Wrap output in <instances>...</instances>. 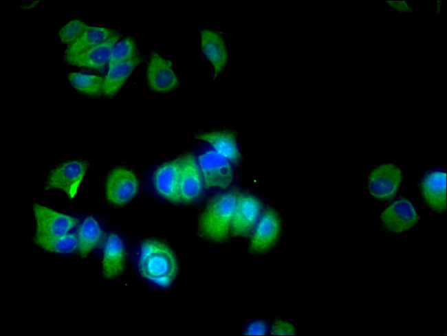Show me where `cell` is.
Masks as SVG:
<instances>
[{
  "label": "cell",
  "mask_w": 447,
  "mask_h": 336,
  "mask_svg": "<svg viewBox=\"0 0 447 336\" xmlns=\"http://www.w3.org/2000/svg\"><path fill=\"white\" fill-rule=\"evenodd\" d=\"M138 268L143 278L164 289L172 285L178 273L177 261L173 251L155 239H146L141 243Z\"/></svg>",
  "instance_id": "cell-1"
},
{
  "label": "cell",
  "mask_w": 447,
  "mask_h": 336,
  "mask_svg": "<svg viewBox=\"0 0 447 336\" xmlns=\"http://www.w3.org/2000/svg\"><path fill=\"white\" fill-rule=\"evenodd\" d=\"M235 191L217 194L208 203L198 221V233L213 243L225 241L230 232V225L238 197Z\"/></svg>",
  "instance_id": "cell-2"
},
{
  "label": "cell",
  "mask_w": 447,
  "mask_h": 336,
  "mask_svg": "<svg viewBox=\"0 0 447 336\" xmlns=\"http://www.w3.org/2000/svg\"><path fill=\"white\" fill-rule=\"evenodd\" d=\"M88 167V161L83 159H74L61 164L50 172L44 189L61 190L69 199H74L78 193Z\"/></svg>",
  "instance_id": "cell-3"
},
{
  "label": "cell",
  "mask_w": 447,
  "mask_h": 336,
  "mask_svg": "<svg viewBox=\"0 0 447 336\" xmlns=\"http://www.w3.org/2000/svg\"><path fill=\"white\" fill-rule=\"evenodd\" d=\"M139 182L135 172L125 167H117L108 174L105 181L107 201L116 206H122L138 193Z\"/></svg>",
  "instance_id": "cell-4"
},
{
  "label": "cell",
  "mask_w": 447,
  "mask_h": 336,
  "mask_svg": "<svg viewBox=\"0 0 447 336\" xmlns=\"http://www.w3.org/2000/svg\"><path fill=\"white\" fill-rule=\"evenodd\" d=\"M202 180L207 188H226L233 179L230 162L213 150L198 156Z\"/></svg>",
  "instance_id": "cell-5"
},
{
  "label": "cell",
  "mask_w": 447,
  "mask_h": 336,
  "mask_svg": "<svg viewBox=\"0 0 447 336\" xmlns=\"http://www.w3.org/2000/svg\"><path fill=\"white\" fill-rule=\"evenodd\" d=\"M146 79L149 87L159 93L173 91L179 85L173 61L156 51H153L150 54Z\"/></svg>",
  "instance_id": "cell-6"
},
{
  "label": "cell",
  "mask_w": 447,
  "mask_h": 336,
  "mask_svg": "<svg viewBox=\"0 0 447 336\" xmlns=\"http://www.w3.org/2000/svg\"><path fill=\"white\" fill-rule=\"evenodd\" d=\"M402 181V172L394 164H381L375 167L368 177L369 193L382 200L391 199L397 192Z\"/></svg>",
  "instance_id": "cell-7"
},
{
  "label": "cell",
  "mask_w": 447,
  "mask_h": 336,
  "mask_svg": "<svg viewBox=\"0 0 447 336\" xmlns=\"http://www.w3.org/2000/svg\"><path fill=\"white\" fill-rule=\"evenodd\" d=\"M281 222L278 213L272 208L266 209L257 223L251 237L248 250L263 254L270 250L279 240Z\"/></svg>",
  "instance_id": "cell-8"
},
{
  "label": "cell",
  "mask_w": 447,
  "mask_h": 336,
  "mask_svg": "<svg viewBox=\"0 0 447 336\" xmlns=\"http://www.w3.org/2000/svg\"><path fill=\"white\" fill-rule=\"evenodd\" d=\"M262 208L255 197L238 194L230 225V232L236 236H247L257 223Z\"/></svg>",
  "instance_id": "cell-9"
},
{
  "label": "cell",
  "mask_w": 447,
  "mask_h": 336,
  "mask_svg": "<svg viewBox=\"0 0 447 336\" xmlns=\"http://www.w3.org/2000/svg\"><path fill=\"white\" fill-rule=\"evenodd\" d=\"M33 212L36 221V234H66L78 224L76 218L38 203L33 205Z\"/></svg>",
  "instance_id": "cell-10"
},
{
  "label": "cell",
  "mask_w": 447,
  "mask_h": 336,
  "mask_svg": "<svg viewBox=\"0 0 447 336\" xmlns=\"http://www.w3.org/2000/svg\"><path fill=\"white\" fill-rule=\"evenodd\" d=\"M200 47L212 67V78L217 79L225 70L228 60V49L221 32L210 29L200 32Z\"/></svg>",
  "instance_id": "cell-11"
},
{
  "label": "cell",
  "mask_w": 447,
  "mask_h": 336,
  "mask_svg": "<svg viewBox=\"0 0 447 336\" xmlns=\"http://www.w3.org/2000/svg\"><path fill=\"white\" fill-rule=\"evenodd\" d=\"M419 219L414 205L406 198L396 200L380 214L384 226L393 233H400L411 229L417 224Z\"/></svg>",
  "instance_id": "cell-12"
},
{
  "label": "cell",
  "mask_w": 447,
  "mask_h": 336,
  "mask_svg": "<svg viewBox=\"0 0 447 336\" xmlns=\"http://www.w3.org/2000/svg\"><path fill=\"white\" fill-rule=\"evenodd\" d=\"M153 183L156 192L164 199L181 202L179 159L166 162L155 170Z\"/></svg>",
  "instance_id": "cell-13"
},
{
  "label": "cell",
  "mask_w": 447,
  "mask_h": 336,
  "mask_svg": "<svg viewBox=\"0 0 447 336\" xmlns=\"http://www.w3.org/2000/svg\"><path fill=\"white\" fill-rule=\"evenodd\" d=\"M179 159L181 202H193L199 197L202 192L203 180L200 169L192 153H187Z\"/></svg>",
  "instance_id": "cell-14"
},
{
  "label": "cell",
  "mask_w": 447,
  "mask_h": 336,
  "mask_svg": "<svg viewBox=\"0 0 447 336\" xmlns=\"http://www.w3.org/2000/svg\"><path fill=\"white\" fill-rule=\"evenodd\" d=\"M424 202L435 212H443L446 208V173L444 170L427 172L420 182Z\"/></svg>",
  "instance_id": "cell-15"
},
{
  "label": "cell",
  "mask_w": 447,
  "mask_h": 336,
  "mask_svg": "<svg viewBox=\"0 0 447 336\" xmlns=\"http://www.w3.org/2000/svg\"><path fill=\"white\" fill-rule=\"evenodd\" d=\"M122 36V34L117 33L106 41L71 58L65 62L68 65L79 67L102 71L108 65L113 49Z\"/></svg>",
  "instance_id": "cell-16"
},
{
  "label": "cell",
  "mask_w": 447,
  "mask_h": 336,
  "mask_svg": "<svg viewBox=\"0 0 447 336\" xmlns=\"http://www.w3.org/2000/svg\"><path fill=\"white\" fill-rule=\"evenodd\" d=\"M126 253L121 238L116 233L107 237L102 252V268L106 279L118 277L124 270Z\"/></svg>",
  "instance_id": "cell-17"
},
{
  "label": "cell",
  "mask_w": 447,
  "mask_h": 336,
  "mask_svg": "<svg viewBox=\"0 0 447 336\" xmlns=\"http://www.w3.org/2000/svg\"><path fill=\"white\" fill-rule=\"evenodd\" d=\"M195 138L208 143L217 153L237 164L241 159L239 148L237 134L228 130L202 132L195 135Z\"/></svg>",
  "instance_id": "cell-18"
},
{
  "label": "cell",
  "mask_w": 447,
  "mask_h": 336,
  "mask_svg": "<svg viewBox=\"0 0 447 336\" xmlns=\"http://www.w3.org/2000/svg\"><path fill=\"white\" fill-rule=\"evenodd\" d=\"M117 33L115 30L111 28L89 25L79 37L67 46L65 50L64 58L65 61L106 41Z\"/></svg>",
  "instance_id": "cell-19"
},
{
  "label": "cell",
  "mask_w": 447,
  "mask_h": 336,
  "mask_svg": "<svg viewBox=\"0 0 447 336\" xmlns=\"http://www.w3.org/2000/svg\"><path fill=\"white\" fill-rule=\"evenodd\" d=\"M142 60V57L138 56L108 69L104 77L102 95L106 97L115 96Z\"/></svg>",
  "instance_id": "cell-20"
},
{
  "label": "cell",
  "mask_w": 447,
  "mask_h": 336,
  "mask_svg": "<svg viewBox=\"0 0 447 336\" xmlns=\"http://www.w3.org/2000/svg\"><path fill=\"white\" fill-rule=\"evenodd\" d=\"M78 251L86 258L100 243L102 230L98 222L92 216L85 218L77 231Z\"/></svg>",
  "instance_id": "cell-21"
},
{
  "label": "cell",
  "mask_w": 447,
  "mask_h": 336,
  "mask_svg": "<svg viewBox=\"0 0 447 336\" xmlns=\"http://www.w3.org/2000/svg\"><path fill=\"white\" fill-rule=\"evenodd\" d=\"M33 241L41 249L52 253L71 254L78 250V238L74 234L57 236L35 234Z\"/></svg>",
  "instance_id": "cell-22"
},
{
  "label": "cell",
  "mask_w": 447,
  "mask_h": 336,
  "mask_svg": "<svg viewBox=\"0 0 447 336\" xmlns=\"http://www.w3.org/2000/svg\"><path fill=\"white\" fill-rule=\"evenodd\" d=\"M67 77L71 85L78 92L88 96L102 95L104 77L81 72H70Z\"/></svg>",
  "instance_id": "cell-23"
},
{
  "label": "cell",
  "mask_w": 447,
  "mask_h": 336,
  "mask_svg": "<svg viewBox=\"0 0 447 336\" xmlns=\"http://www.w3.org/2000/svg\"><path fill=\"white\" fill-rule=\"evenodd\" d=\"M138 56V48L135 39L132 36H126L115 45L108 63V69L118 64L133 59Z\"/></svg>",
  "instance_id": "cell-24"
},
{
  "label": "cell",
  "mask_w": 447,
  "mask_h": 336,
  "mask_svg": "<svg viewBox=\"0 0 447 336\" xmlns=\"http://www.w3.org/2000/svg\"><path fill=\"white\" fill-rule=\"evenodd\" d=\"M88 25L86 22L79 19L67 21L58 32L60 41L63 45L69 46L79 37Z\"/></svg>",
  "instance_id": "cell-25"
},
{
  "label": "cell",
  "mask_w": 447,
  "mask_h": 336,
  "mask_svg": "<svg viewBox=\"0 0 447 336\" xmlns=\"http://www.w3.org/2000/svg\"><path fill=\"white\" fill-rule=\"evenodd\" d=\"M383 5L397 14L406 16L413 15L412 1L410 0H384Z\"/></svg>",
  "instance_id": "cell-26"
},
{
  "label": "cell",
  "mask_w": 447,
  "mask_h": 336,
  "mask_svg": "<svg viewBox=\"0 0 447 336\" xmlns=\"http://www.w3.org/2000/svg\"><path fill=\"white\" fill-rule=\"evenodd\" d=\"M271 334L275 335H294L296 329L294 326L283 320H276L270 329Z\"/></svg>",
  "instance_id": "cell-27"
},
{
  "label": "cell",
  "mask_w": 447,
  "mask_h": 336,
  "mask_svg": "<svg viewBox=\"0 0 447 336\" xmlns=\"http://www.w3.org/2000/svg\"><path fill=\"white\" fill-rule=\"evenodd\" d=\"M268 326L262 320H255L251 322L246 328L245 334L249 335H263L266 334Z\"/></svg>",
  "instance_id": "cell-28"
},
{
  "label": "cell",
  "mask_w": 447,
  "mask_h": 336,
  "mask_svg": "<svg viewBox=\"0 0 447 336\" xmlns=\"http://www.w3.org/2000/svg\"><path fill=\"white\" fill-rule=\"evenodd\" d=\"M444 5H445V1H444L438 0L435 1V13L437 15L441 14L442 9Z\"/></svg>",
  "instance_id": "cell-29"
}]
</instances>
